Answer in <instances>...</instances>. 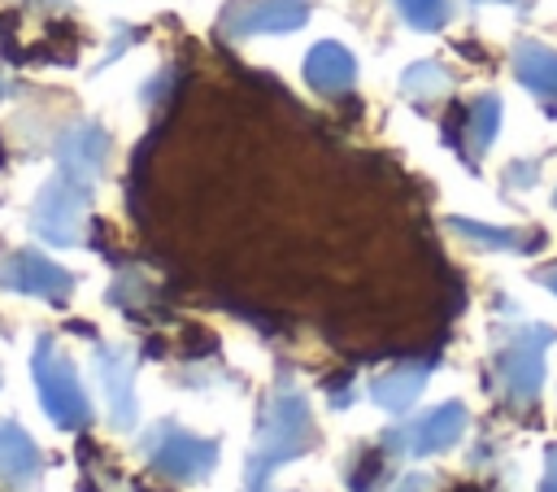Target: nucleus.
<instances>
[{
	"mask_svg": "<svg viewBox=\"0 0 557 492\" xmlns=\"http://www.w3.org/2000/svg\"><path fill=\"white\" fill-rule=\"evenodd\" d=\"M44 4H57V0H44Z\"/></svg>",
	"mask_w": 557,
	"mask_h": 492,
	"instance_id": "24",
	"label": "nucleus"
},
{
	"mask_svg": "<svg viewBox=\"0 0 557 492\" xmlns=\"http://www.w3.org/2000/svg\"><path fill=\"white\" fill-rule=\"evenodd\" d=\"M318 440V422L309 409V396L292 383V374H278V383L270 388L261 414H257V440L244 466V492H274L270 479L283 462L309 453Z\"/></svg>",
	"mask_w": 557,
	"mask_h": 492,
	"instance_id": "1",
	"label": "nucleus"
},
{
	"mask_svg": "<svg viewBox=\"0 0 557 492\" xmlns=\"http://www.w3.org/2000/svg\"><path fill=\"white\" fill-rule=\"evenodd\" d=\"M496 126H500V100L496 96H479V100H470L466 104V113H461V157L474 165L487 148H492V139H496Z\"/></svg>",
	"mask_w": 557,
	"mask_h": 492,
	"instance_id": "15",
	"label": "nucleus"
},
{
	"mask_svg": "<svg viewBox=\"0 0 557 492\" xmlns=\"http://www.w3.org/2000/svg\"><path fill=\"white\" fill-rule=\"evenodd\" d=\"M553 340H557L553 327L531 322V327L509 331L505 344L496 348V379H500V392L513 405H531L540 396V388H544V353H548Z\"/></svg>",
	"mask_w": 557,
	"mask_h": 492,
	"instance_id": "4",
	"label": "nucleus"
},
{
	"mask_svg": "<svg viewBox=\"0 0 557 492\" xmlns=\"http://www.w3.org/2000/svg\"><path fill=\"white\" fill-rule=\"evenodd\" d=\"M400 91L418 104H431V100H444L453 91V74L440 65V61H418L400 74Z\"/></svg>",
	"mask_w": 557,
	"mask_h": 492,
	"instance_id": "17",
	"label": "nucleus"
},
{
	"mask_svg": "<svg viewBox=\"0 0 557 492\" xmlns=\"http://www.w3.org/2000/svg\"><path fill=\"white\" fill-rule=\"evenodd\" d=\"M396 9H400V17L413 30H440L453 17V4L448 0H396Z\"/></svg>",
	"mask_w": 557,
	"mask_h": 492,
	"instance_id": "18",
	"label": "nucleus"
},
{
	"mask_svg": "<svg viewBox=\"0 0 557 492\" xmlns=\"http://www.w3.org/2000/svg\"><path fill=\"white\" fill-rule=\"evenodd\" d=\"M305 83L318 91V96H344L352 83H357V61L344 44L335 39H322L309 48L305 57Z\"/></svg>",
	"mask_w": 557,
	"mask_h": 492,
	"instance_id": "11",
	"label": "nucleus"
},
{
	"mask_svg": "<svg viewBox=\"0 0 557 492\" xmlns=\"http://www.w3.org/2000/svg\"><path fill=\"white\" fill-rule=\"evenodd\" d=\"M30 370H35V388H39V405L48 414L52 427L61 431H78L87 427L91 418V405H87V392L78 383V370L74 361L61 353V344H52L48 335L35 344L30 353Z\"/></svg>",
	"mask_w": 557,
	"mask_h": 492,
	"instance_id": "2",
	"label": "nucleus"
},
{
	"mask_svg": "<svg viewBox=\"0 0 557 492\" xmlns=\"http://www.w3.org/2000/svg\"><path fill=\"white\" fill-rule=\"evenodd\" d=\"M448 231H457L461 239H470L474 248H492V253H531L544 244L540 231H513V226H487V222H470V218H448Z\"/></svg>",
	"mask_w": 557,
	"mask_h": 492,
	"instance_id": "16",
	"label": "nucleus"
},
{
	"mask_svg": "<svg viewBox=\"0 0 557 492\" xmlns=\"http://www.w3.org/2000/svg\"><path fill=\"white\" fill-rule=\"evenodd\" d=\"M139 444H144L148 466L157 475L174 479V483H200L218 466V444L205 440V435H196V431H187V427H178V422H170V418H161L157 427H148Z\"/></svg>",
	"mask_w": 557,
	"mask_h": 492,
	"instance_id": "3",
	"label": "nucleus"
},
{
	"mask_svg": "<svg viewBox=\"0 0 557 492\" xmlns=\"http://www.w3.org/2000/svg\"><path fill=\"white\" fill-rule=\"evenodd\" d=\"M305 22H309V0H231L218 26L226 39H252V35H283Z\"/></svg>",
	"mask_w": 557,
	"mask_h": 492,
	"instance_id": "6",
	"label": "nucleus"
},
{
	"mask_svg": "<svg viewBox=\"0 0 557 492\" xmlns=\"http://www.w3.org/2000/svg\"><path fill=\"white\" fill-rule=\"evenodd\" d=\"M466 435V405L461 401H444L435 409H426L418 422H409L405 431L387 435V453H409V457H426L440 448H453Z\"/></svg>",
	"mask_w": 557,
	"mask_h": 492,
	"instance_id": "8",
	"label": "nucleus"
},
{
	"mask_svg": "<svg viewBox=\"0 0 557 492\" xmlns=\"http://www.w3.org/2000/svg\"><path fill=\"white\" fill-rule=\"evenodd\" d=\"M96 370H100V383H104V396H109V418L117 431L135 427V361L126 348H96Z\"/></svg>",
	"mask_w": 557,
	"mask_h": 492,
	"instance_id": "10",
	"label": "nucleus"
},
{
	"mask_svg": "<svg viewBox=\"0 0 557 492\" xmlns=\"http://www.w3.org/2000/svg\"><path fill=\"white\" fill-rule=\"evenodd\" d=\"M535 179H540V161H513L509 174H505L509 187H531Z\"/></svg>",
	"mask_w": 557,
	"mask_h": 492,
	"instance_id": "19",
	"label": "nucleus"
},
{
	"mask_svg": "<svg viewBox=\"0 0 557 492\" xmlns=\"http://www.w3.org/2000/svg\"><path fill=\"white\" fill-rule=\"evenodd\" d=\"M87 200H91V183H83V179L57 170V174L39 187V196H35V213H30L35 235L48 239V244H57V248L78 244Z\"/></svg>",
	"mask_w": 557,
	"mask_h": 492,
	"instance_id": "5",
	"label": "nucleus"
},
{
	"mask_svg": "<svg viewBox=\"0 0 557 492\" xmlns=\"http://www.w3.org/2000/svg\"><path fill=\"white\" fill-rule=\"evenodd\" d=\"M535 279H540L548 292H557V266H544V270H535Z\"/></svg>",
	"mask_w": 557,
	"mask_h": 492,
	"instance_id": "22",
	"label": "nucleus"
},
{
	"mask_svg": "<svg viewBox=\"0 0 557 492\" xmlns=\"http://www.w3.org/2000/svg\"><path fill=\"white\" fill-rule=\"evenodd\" d=\"M513 74L531 96H540L548 109H557V48H548L540 39H518L513 44Z\"/></svg>",
	"mask_w": 557,
	"mask_h": 492,
	"instance_id": "14",
	"label": "nucleus"
},
{
	"mask_svg": "<svg viewBox=\"0 0 557 492\" xmlns=\"http://www.w3.org/2000/svg\"><path fill=\"white\" fill-rule=\"evenodd\" d=\"M474 4H513V0H474Z\"/></svg>",
	"mask_w": 557,
	"mask_h": 492,
	"instance_id": "23",
	"label": "nucleus"
},
{
	"mask_svg": "<svg viewBox=\"0 0 557 492\" xmlns=\"http://www.w3.org/2000/svg\"><path fill=\"white\" fill-rule=\"evenodd\" d=\"M44 470V457L35 448V440L26 435V427H17L13 418H0V483L4 488H30Z\"/></svg>",
	"mask_w": 557,
	"mask_h": 492,
	"instance_id": "13",
	"label": "nucleus"
},
{
	"mask_svg": "<svg viewBox=\"0 0 557 492\" xmlns=\"http://www.w3.org/2000/svg\"><path fill=\"white\" fill-rule=\"evenodd\" d=\"M540 492H557V448H548V457H544V479H540Z\"/></svg>",
	"mask_w": 557,
	"mask_h": 492,
	"instance_id": "21",
	"label": "nucleus"
},
{
	"mask_svg": "<svg viewBox=\"0 0 557 492\" xmlns=\"http://www.w3.org/2000/svg\"><path fill=\"white\" fill-rule=\"evenodd\" d=\"M104 161H109V135H104V126L74 122L70 131H61V139H57V170L61 174H74V179H83V183L96 187Z\"/></svg>",
	"mask_w": 557,
	"mask_h": 492,
	"instance_id": "9",
	"label": "nucleus"
},
{
	"mask_svg": "<svg viewBox=\"0 0 557 492\" xmlns=\"http://www.w3.org/2000/svg\"><path fill=\"white\" fill-rule=\"evenodd\" d=\"M396 492H435V479L431 475H422V470H413V475H405L400 479V488Z\"/></svg>",
	"mask_w": 557,
	"mask_h": 492,
	"instance_id": "20",
	"label": "nucleus"
},
{
	"mask_svg": "<svg viewBox=\"0 0 557 492\" xmlns=\"http://www.w3.org/2000/svg\"><path fill=\"white\" fill-rule=\"evenodd\" d=\"M431 370H435V357L400 361V366L383 370V374L370 383V401H374L379 409H387V414H405V409L418 401V392L426 388V374H431Z\"/></svg>",
	"mask_w": 557,
	"mask_h": 492,
	"instance_id": "12",
	"label": "nucleus"
},
{
	"mask_svg": "<svg viewBox=\"0 0 557 492\" xmlns=\"http://www.w3.org/2000/svg\"><path fill=\"white\" fill-rule=\"evenodd\" d=\"M553 205H557V192H553Z\"/></svg>",
	"mask_w": 557,
	"mask_h": 492,
	"instance_id": "25",
	"label": "nucleus"
},
{
	"mask_svg": "<svg viewBox=\"0 0 557 492\" xmlns=\"http://www.w3.org/2000/svg\"><path fill=\"white\" fill-rule=\"evenodd\" d=\"M0 287L22 292V296H44V300L61 305V300H70V292H74V274H70L65 266L48 261V257L35 253V248H17V253L0 257Z\"/></svg>",
	"mask_w": 557,
	"mask_h": 492,
	"instance_id": "7",
	"label": "nucleus"
}]
</instances>
